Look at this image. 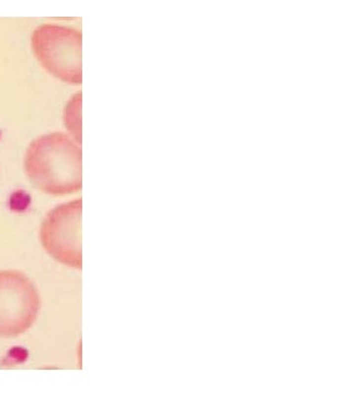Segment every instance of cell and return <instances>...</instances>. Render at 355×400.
Here are the masks:
<instances>
[{"mask_svg": "<svg viewBox=\"0 0 355 400\" xmlns=\"http://www.w3.org/2000/svg\"><path fill=\"white\" fill-rule=\"evenodd\" d=\"M24 169L32 185L44 193H75L83 186L81 143L63 131L44 133L26 149Z\"/></svg>", "mask_w": 355, "mask_h": 400, "instance_id": "obj_1", "label": "cell"}, {"mask_svg": "<svg viewBox=\"0 0 355 400\" xmlns=\"http://www.w3.org/2000/svg\"><path fill=\"white\" fill-rule=\"evenodd\" d=\"M31 47L41 65L69 84L83 82V34L66 26L43 24L31 35Z\"/></svg>", "mask_w": 355, "mask_h": 400, "instance_id": "obj_2", "label": "cell"}, {"mask_svg": "<svg viewBox=\"0 0 355 400\" xmlns=\"http://www.w3.org/2000/svg\"><path fill=\"white\" fill-rule=\"evenodd\" d=\"M82 198L53 208L47 213L40 228L44 249L57 262L82 269Z\"/></svg>", "mask_w": 355, "mask_h": 400, "instance_id": "obj_3", "label": "cell"}, {"mask_svg": "<svg viewBox=\"0 0 355 400\" xmlns=\"http://www.w3.org/2000/svg\"><path fill=\"white\" fill-rule=\"evenodd\" d=\"M41 299L34 283L18 270L0 271V338H15L35 322Z\"/></svg>", "mask_w": 355, "mask_h": 400, "instance_id": "obj_4", "label": "cell"}, {"mask_svg": "<svg viewBox=\"0 0 355 400\" xmlns=\"http://www.w3.org/2000/svg\"><path fill=\"white\" fill-rule=\"evenodd\" d=\"M82 101V93L75 94L72 99H70V102L67 103L65 109L64 119L66 126L69 129L70 133L74 137V139L82 144V131H81V122L76 119L81 120V104H78Z\"/></svg>", "mask_w": 355, "mask_h": 400, "instance_id": "obj_5", "label": "cell"}]
</instances>
